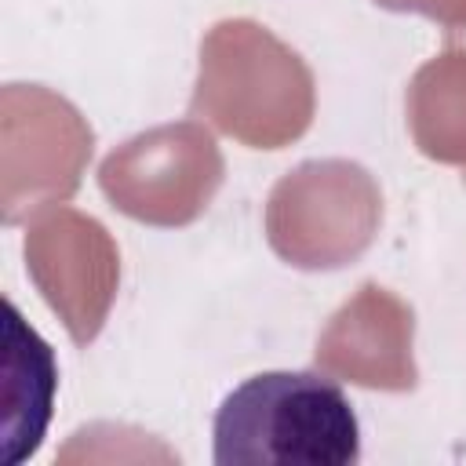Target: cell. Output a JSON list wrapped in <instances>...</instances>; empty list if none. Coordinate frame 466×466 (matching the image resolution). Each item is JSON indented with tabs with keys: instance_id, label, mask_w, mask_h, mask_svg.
Listing matches in <instances>:
<instances>
[{
	"instance_id": "6da1fadb",
	"label": "cell",
	"mask_w": 466,
	"mask_h": 466,
	"mask_svg": "<svg viewBox=\"0 0 466 466\" xmlns=\"http://www.w3.org/2000/svg\"><path fill=\"white\" fill-rule=\"evenodd\" d=\"M211 444L218 466H350L360 459V422L335 379L258 371L222 397Z\"/></svg>"
}]
</instances>
